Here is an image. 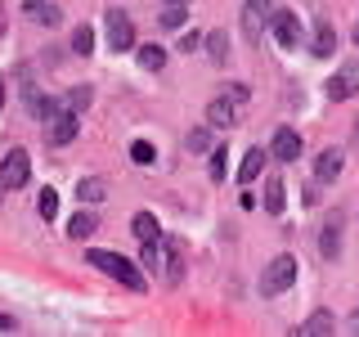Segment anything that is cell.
<instances>
[{
	"label": "cell",
	"mask_w": 359,
	"mask_h": 337,
	"mask_svg": "<svg viewBox=\"0 0 359 337\" xmlns=\"http://www.w3.org/2000/svg\"><path fill=\"white\" fill-rule=\"evenodd\" d=\"M269 18H274V5H269V0H247V5H243V27H247V37H261V32L269 27Z\"/></svg>",
	"instance_id": "ba28073f"
},
{
	"label": "cell",
	"mask_w": 359,
	"mask_h": 337,
	"mask_svg": "<svg viewBox=\"0 0 359 337\" xmlns=\"http://www.w3.org/2000/svg\"><path fill=\"white\" fill-rule=\"evenodd\" d=\"M265 211L283 216V176H269L265 180Z\"/></svg>",
	"instance_id": "e0dca14e"
},
{
	"label": "cell",
	"mask_w": 359,
	"mask_h": 337,
	"mask_svg": "<svg viewBox=\"0 0 359 337\" xmlns=\"http://www.w3.org/2000/svg\"><path fill=\"white\" fill-rule=\"evenodd\" d=\"M86 261L95 265V270H104V275H112L121 288H130V292H144V275H140V265L126 261L121 252H104V247H90L86 252Z\"/></svg>",
	"instance_id": "6da1fadb"
},
{
	"label": "cell",
	"mask_w": 359,
	"mask_h": 337,
	"mask_svg": "<svg viewBox=\"0 0 359 337\" xmlns=\"http://www.w3.org/2000/svg\"><path fill=\"white\" fill-rule=\"evenodd\" d=\"M341 162H346V153H341V149H323L319 157H314V180L332 185V180L341 176Z\"/></svg>",
	"instance_id": "8fae6325"
},
{
	"label": "cell",
	"mask_w": 359,
	"mask_h": 337,
	"mask_svg": "<svg viewBox=\"0 0 359 337\" xmlns=\"http://www.w3.org/2000/svg\"><path fill=\"white\" fill-rule=\"evenodd\" d=\"M180 275H184V265H180V252H166V279L180 284Z\"/></svg>",
	"instance_id": "4dcf8cb0"
},
{
	"label": "cell",
	"mask_w": 359,
	"mask_h": 337,
	"mask_svg": "<svg viewBox=\"0 0 359 337\" xmlns=\"http://www.w3.org/2000/svg\"><path fill=\"white\" fill-rule=\"evenodd\" d=\"M0 108H5V81H0Z\"/></svg>",
	"instance_id": "d6a6232c"
},
{
	"label": "cell",
	"mask_w": 359,
	"mask_h": 337,
	"mask_svg": "<svg viewBox=\"0 0 359 337\" xmlns=\"http://www.w3.org/2000/svg\"><path fill=\"white\" fill-rule=\"evenodd\" d=\"M184 5H175V0H171V5H166L162 9V18H157V27H166V32H180V27H184Z\"/></svg>",
	"instance_id": "7402d4cb"
},
{
	"label": "cell",
	"mask_w": 359,
	"mask_h": 337,
	"mask_svg": "<svg viewBox=\"0 0 359 337\" xmlns=\"http://www.w3.org/2000/svg\"><path fill=\"white\" fill-rule=\"evenodd\" d=\"M269 32H274V41L292 50V45H301V18L292 14V9H274V18H269Z\"/></svg>",
	"instance_id": "52a82bcc"
},
{
	"label": "cell",
	"mask_w": 359,
	"mask_h": 337,
	"mask_svg": "<svg viewBox=\"0 0 359 337\" xmlns=\"http://www.w3.org/2000/svg\"><path fill=\"white\" fill-rule=\"evenodd\" d=\"M27 176H32L27 149H9L5 166H0V189H22V185H27Z\"/></svg>",
	"instance_id": "3957f363"
},
{
	"label": "cell",
	"mask_w": 359,
	"mask_h": 337,
	"mask_svg": "<svg viewBox=\"0 0 359 337\" xmlns=\"http://www.w3.org/2000/svg\"><path fill=\"white\" fill-rule=\"evenodd\" d=\"M95 216H90V211H76L72 220H67V239H90V234H95Z\"/></svg>",
	"instance_id": "44dd1931"
},
{
	"label": "cell",
	"mask_w": 359,
	"mask_h": 337,
	"mask_svg": "<svg viewBox=\"0 0 359 337\" xmlns=\"http://www.w3.org/2000/svg\"><path fill=\"white\" fill-rule=\"evenodd\" d=\"M36 207H41V216H45V220H54V211H59V194H54V189H41Z\"/></svg>",
	"instance_id": "4316f807"
},
{
	"label": "cell",
	"mask_w": 359,
	"mask_h": 337,
	"mask_svg": "<svg viewBox=\"0 0 359 337\" xmlns=\"http://www.w3.org/2000/svg\"><path fill=\"white\" fill-rule=\"evenodd\" d=\"M274 157H278V162H297V157H301V135L287 131V126H278L274 131Z\"/></svg>",
	"instance_id": "4fadbf2b"
},
{
	"label": "cell",
	"mask_w": 359,
	"mask_h": 337,
	"mask_svg": "<svg viewBox=\"0 0 359 337\" xmlns=\"http://www.w3.org/2000/svg\"><path fill=\"white\" fill-rule=\"evenodd\" d=\"M207 50H211V59H216V63H224V59H229V37H224V32H211Z\"/></svg>",
	"instance_id": "d4e9b609"
},
{
	"label": "cell",
	"mask_w": 359,
	"mask_h": 337,
	"mask_svg": "<svg viewBox=\"0 0 359 337\" xmlns=\"http://www.w3.org/2000/svg\"><path fill=\"white\" fill-rule=\"evenodd\" d=\"M337 329V319H332V315L328 310H319V315H310V319L306 324H301V333H306V337H323V333H332Z\"/></svg>",
	"instance_id": "d6986e66"
},
{
	"label": "cell",
	"mask_w": 359,
	"mask_h": 337,
	"mask_svg": "<svg viewBox=\"0 0 359 337\" xmlns=\"http://www.w3.org/2000/svg\"><path fill=\"white\" fill-rule=\"evenodd\" d=\"M72 50H76V54H81V59H86V54H90V50H95V32H90V27H86V22H81V27H72Z\"/></svg>",
	"instance_id": "cb8c5ba5"
},
{
	"label": "cell",
	"mask_w": 359,
	"mask_h": 337,
	"mask_svg": "<svg viewBox=\"0 0 359 337\" xmlns=\"http://www.w3.org/2000/svg\"><path fill=\"white\" fill-rule=\"evenodd\" d=\"M359 90V63H346V67H337V72L328 77V86H323V95L332 99V104H346Z\"/></svg>",
	"instance_id": "277c9868"
},
{
	"label": "cell",
	"mask_w": 359,
	"mask_h": 337,
	"mask_svg": "<svg viewBox=\"0 0 359 337\" xmlns=\"http://www.w3.org/2000/svg\"><path fill=\"white\" fill-rule=\"evenodd\" d=\"M216 95H224V99H229V104H243V99L252 95V90H247V86H238V81H229V86H220Z\"/></svg>",
	"instance_id": "f546056e"
},
{
	"label": "cell",
	"mask_w": 359,
	"mask_h": 337,
	"mask_svg": "<svg viewBox=\"0 0 359 337\" xmlns=\"http://www.w3.org/2000/svg\"><path fill=\"white\" fill-rule=\"evenodd\" d=\"M0 329H14V319H9V315H0Z\"/></svg>",
	"instance_id": "1f68e13d"
},
{
	"label": "cell",
	"mask_w": 359,
	"mask_h": 337,
	"mask_svg": "<svg viewBox=\"0 0 359 337\" xmlns=\"http://www.w3.org/2000/svg\"><path fill=\"white\" fill-rule=\"evenodd\" d=\"M108 45L112 50H130L135 45V27H130V18L121 14V9H108Z\"/></svg>",
	"instance_id": "9c48e42d"
},
{
	"label": "cell",
	"mask_w": 359,
	"mask_h": 337,
	"mask_svg": "<svg viewBox=\"0 0 359 337\" xmlns=\"http://www.w3.org/2000/svg\"><path fill=\"white\" fill-rule=\"evenodd\" d=\"M22 14L41 18L45 27H54V22H63V14H59V5H50V0H22Z\"/></svg>",
	"instance_id": "5bb4252c"
},
{
	"label": "cell",
	"mask_w": 359,
	"mask_h": 337,
	"mask_svg": "<svg viewBox=\"0 0 359 337\" xmlns=\"http://www.w3.org/2000/svg\"><path fill=\"white\" fill-rule=\"evenodd\" d=\"M207 176H211V180H216V185H220V180H224V176H229V149H224V144H216V149H211V162H207Z\"/></svg>",
	"instance_id": "ffe728a7"
},
{
	"label": "cell",
	"mask_w": 359,
	"mask_h": 337,
	"mask_svg": "<svg viewBox=\"0 0 359 337\" xmlns=\"http://www.w3.org/2000/svg\"><path fill=\"white\" fill-rule=\"evenodd\" d=\"M63 104H67V108H72V112H81V108L90 104V90H86V86H76V90H67V99H63Z\"/></svg>",
	"instance_id": "f1b7e54d"
},
{
	"label": "cell",
	"mask_w": 359,
	"mask_h": 337,
	"mask_svg": "<svg viewBox=\"0 0 359 337\" xmlns=\"http://www.w3.org/2000/svg\"><path fill=\"white\" fill-rule=\"evenodd\" d=\"M140 63L149 67V72H162V67H166V50H162V45H144V50H140Z\"/></svg>",
	"instance_id": "603a6c76"
},
{
	"label": "cell",
	"mask_w": 359,
	"mask_h": 337,
	"mask_svg": "<svg viewBox=\"0 0 359 337\" xmlns=\"http://www.w3.org/2000/svg\"><path fill=\"white\" fill-rule=\"evenodd\" d=\"M130 157H135L140 166H149V162H157V149H153L149 140H135V144H130Z\"/></svg>",
	"instance_id": "484cf974"
},
{
	"label": "cell",
	"mask_w": 359,
	"mask_h": 337,
	"mask_svg": "<svg viewBox=\"0 0 359 337\" xmlns=\"http://www.w3.org/2000/svg\"><path fill=\"white\" fill-rule=\"evenodd\" d=\"M130 230H135V239H140V247H144V265H153V261H157V243H162L157 216H149V211H140V216L130 220Z\"/></svg>",
	"instance_id": "5b68a950"
},
{
	"label": "cell",
	"mask_w": 359,
	"mask_h": 337,
	"mask_svg": "<svg viewBox=\"0 0 359 337\" xmlns=\"http://www.w3.org/2000/svg\"><path fill=\"white\" fill-rule=\"evenodd\" d=\"M189 149H194V153H207V149H211V131H207V126L189 131Z\"/></svg>",
	"instance_id": "83f0119b"
},
{
	"label": "cell",
	"mask_w": 359,
	"mask_h": 337,
	"mask_svg": "<svg viewBox=\"0 0 359 337\" xmlns=\"http://www.w3.org/2000/svg\"><path fill=\"white\" fill-rule=\"evenodd\" d=\"M355 45H359V22H355Z\"/></svg>",
	"instance_id": "836d02e7"
},
{
	"label": "cell",
	"mask_w": 359,
	"mask_h": 337,
	"mask_svg": "<svg viewBox=\"0 0 359 337\" xmlns=\"http://www.w3.org/2000/svg\"><path fill=\"white\" fill-rule=\"evenodd\" d=\"M175 5H184V0H175Z\"/></svg>",
	"instance_id": "8d00e7d4"
},
{
	"label": "cell",
	"mask_w": 359,
	"mask_h": 337,
	"mask_svg": "<svg viewBox=\"0 0 359 337\" xmlns=\"http://www.w3.org/2000/svg\"><path fill=\"white\" fill-rule=\"evenodd\" d=\"M355 140H359V121H355Z\"/></svg>",
	"instance_id": "e575fe53"
},
{
	"label": "cell",
	"mask_w": 359,
	"mask_h": 337,
	"mask_svg": "<svg viewBox=\"0 0 359 337\" xmlns=\"http://www.w3.org/2000/svg\"><path fill=\"white\" fill-rule=\"evenodd\" d=\"M261 171H265V149H247L243 153V166H238V180H243V185H252Z\"/></svg>",
	"instance_id": "9a60e30c"
},
{
	"label": "cell",
	"mask_w": 359,
	"mask_h": 337,
	"mask_svg": "<svg viewBox=\"0 0 359 337\" xmlns=\"http://www.w3.org/2000/svg\"><path fill=\"white\" fill-rule=\"evenodd\" d=\"M233 117H238V104H229L224 95H216V99L207 104V121H211L216 131H229V126H233Z\"/></svg>",
	"instance_id": "7c38bea8"
},
{
	"label": "cell",
	"mask_w": 359,
	"mask_h": 337,
	"mask_svg": "<svg viewBox=\"0 0 359 337\" xmlns=\"http://www.w3.org/2000/svg\"><path fill=\"white\" fill-rule=\"evenodd\" d=\"M45 140H50L54 149L72 144V140H76V112H72V108H59L54 117H45Z\"/></svg>",
	"instance_id": "8992f818"
},
{
	"label": "cell",
	"mask_w": 359,
	"mask_h": 337,
	"mask_svg": "<svg viewBox=\"0 0 359 337\" xmlns=\"http://www.w3.org/2000/svg\"><path fill=\"white\" fill-rule=\"evenodd\" d=\"M0 32H5V18H0Z\"/></svg>",
	"instance_id": "d590c367"
},
{
	"label": "cell",
	"mask_w": 359,
	"mask_h": 337,
	"mask_svg": "<svg viewBox=\"0 0 359 337\" xmlns=\"http://www.w3.org/2000/svg\"><path fill=\"white\" fill-rule=\"evenodd\" d=\"M292 284H297V256H292V252L274 256V261L261 270V292H265V297H278V292H287Z\"/></svg>",
	"instance_id": "7a4b0ae2"
},
{
	"label": "cell",
	"mask_w": 359,
	"mask_h": 337,
	"mask_svg": "<svg viewBox=\"0 0 359 337\" xmlns=\"http://www.w3.org/2000/svg\"><path fill=\"white\" fill-rule=\"evenodd\" d=\"M76 198H81V202H104L108 198V185H104V180H95V176H86L81 185H76Z\"/></svg>",
	"instance_id": "ac0fdd59"
},
{
	"label": "cell",
	"mask_w": 359,
	"mask_h": 337,
	"mask_svg": "<svg viewBox=\"0 0 359 337\" xmlns=\"http://www.w3.org/2000/svg\"><path fill=\"white\" fill-rule=\"evenodd\" d=\"M310 50H314V54H319V59H328V54L337 50V32H332V27H328V22H323V18H319V32H314V41H310Z\"/></svg>",
	"instance_id": "2e32d148"
},
{
	"label": "cell",
	"mask_w": 359,
	"mask_h": 337,
	"mask_svg": "<svg viewBox=\"0 0 359 337\" xmlns=\"http://www.w3.org/2000/svg\"><path fill=\"white\" fill-rule=\"evenodd\" d=\"M337 252H341V211H332L328 225L319 230V256H323V261H332Z\"/></svg>",
	"instance_id": "30bf717a"
}]
</instances>
